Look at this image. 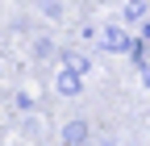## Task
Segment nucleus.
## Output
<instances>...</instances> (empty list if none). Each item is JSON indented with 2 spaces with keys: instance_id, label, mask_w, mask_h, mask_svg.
<instances>
[{
  "instance_id": "6e6552de",
  "label": "nucleus",
  "mask_w": 150,
  "mask_h": 146,
  "mask_svg": "<svg viewBox=\"0 0 150 146\" xmlns=\"http://www.w3.org/2000/svg\"><path fill=\"white\" fill-rule=\"evenodd\" d=\"M142 84H146V88H150V67H142Z\"/></svg>"
},
{
  "instance_id": "f03ea898",
  "label": "nucleus",
  "mask_w": 150,
  "mask_h": 146,
  "mask_svg": "<svg viewBox=\"0 0 150 146\" xmlns=\"http://www.w3.org/2000/svg\"><path fill=\"white\" fill-rule=\"evenodd\" d=\"M100 46H104V50H112V54H121V50H134V38H125L121 29H104Z\"/></svg>"
},
{
  "instance_id": "20e7f679",
  "label": "nucleus",
  "mask_w": 150,
  "mask_h": 146,
  "mask_svg": "<svg viewBox=\"0 0 150 146\" xmlns=\"http://www.w3.org/2000/svg\"><path fill=\"white\" fill-rule=\"evenodd\" d=\"M63 67H71V71H79V75H83V71H88V59H83L79 50H67V54H63Z\"/></svg>"
},
{
  "instance_id": "1a4fd4ad",
  "label": "nucleus",
  "mask_w": 150,
  "mask_h": 146,
  "mask_svg": "<svg viewBox=\"0 0 150 146\" xmlns=\"http://www.w3.org/2000/svg\"><path fill=\"white\" fill-rule=\"evenodd\" d=\"M100 146H117V142H100Z\"/></svg>"
},
{
  "instance_id": "423d86ee",
  "label": "nucleus",
  "mask_w": 150,
  "mask_h": 146,
  "mask_svg": "<svg viewBox=\"0 0 150 146\" xmlns=\"http://www.w3.org/2000/svg\"><path fill=\"white\" fill-rule=\"evenodd\" d=\"M38 4H42L46 17H59V13H63V0H38Z\"/></svg>"
},
{
  "instance_id": "39448f33",
  "label": "nucleus",
  "mask_w": 150,
  "mask_h": 146,
  "mask_svg": "<svg viewBox=\"0 0 150 146\" xmlns=\"http://www.w3.org/2000/svg\"><path fill=\"white\" fill-rule=\"evenodd\" d=\"M125 17L129 21H142L146 17V0H125Z\"/></svg>"
},
{
  "instance_id": "0eeeda50",
  "label": "nucleus",
  "mask_w": 150,
  "mask_h": 146,
  "mask_svg": "<svg viewBox=\"0 0 150 146\" xmlns=\"http://www.w3.org/2000/svg\"><path fill=\"white\" fill-rule=\"evenodd\" d=\"M33 54H38V59H50V54H54V46H50L46 38H38V42H33Z\"/></svg>"
},
{
  "instance_id": "f257e3e1",
  "label": "nucleus",
  "mask_w": 150,
  "mask_h": 146,
  "mask_svg": "<svg viewBox=\"0 0 150 146\" xmlns=\"http://www.w3.org/2000/svg\"><path fill=\"white\" fill-rule=\"evenodd\" d=\"M63 146H88V121H67L63 134H59Z\"/></svg>"
},
{
  "instance_id": "7ed1b4c3",
  "label": "nucleus",
  "mask_w": 150,
  "mask_h": 146,
  "mask_svg": "<svg viewBox=\"0 0 150 146\" xmlns=\"http://www.w3.org/2000/svg\"><path fill=\"white\" fill-rule=\"evenodd\" d=\"M79 84H83L79 71H71V67L59 71V92H63V96H75V92H79Z\"/></svg>"
}]
</instances>
